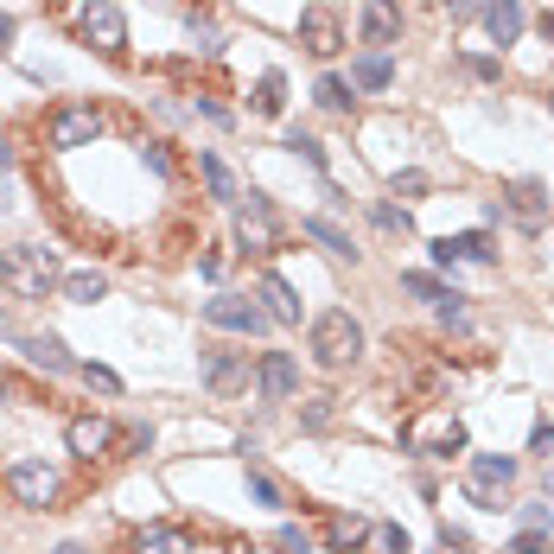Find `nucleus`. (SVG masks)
<instances>
[{"mask_svg": "<svg viewBox=\"0 0 554 554\" xmlns=\"http://www.w3.org/2000/svg\"><path fill=\"white\" fill-rule=\"evenodd\" d=\"M516 484V459L510 453H478L465 465V491H472L478 510H504V491Z\"/></svg>", "mask_w": 554, "mask_h": 554, "instance_id": "obj_4", "label": "nucleus"}, {"mask_svg": "<svg viewBox=\"0 0 554 554\" xmlns=\"http://www.w3.org/2000/svg\"><path fill=\"white\" fill-rule=\"evenodd\" d=\"M287 147H293V153H300V160H306V166H313V172H325V147L313 141V134H300V128H293V134H287Z\"/></svg>", "mask_w": 554, "mask_h": 554, "instance_id": "obj_30", "label": "nucleus"}, {"mask_svg": "<svg viewBox=\"0 0 554 554\" xmlns=\"http://www.w3.org/2000/svg\"><path fill=\"white\" fill-rule=\"evenodd\" d=\"M389 83H395L389 51H363V58L351 64V90H389Z\"/></svg>", "mask_w": 554, "mask_h": 554, "instance_id": "obj_19", "label": "nucleus"}, {"mask_svg": "<svg viewBox=\"0 0 554 554\" xmlns=\"http://www.w3.org/2000/svg\"><path fill=\"white\" fill-rule=\"evenodd\" d=\"M440 268H459V262H497V242L491 230H465V236H434L427 242Z\"/></svg>", "mask_w": 554, "mask_h": 554, "instance_id": "obj_11", "label": "nucleus"}, {"mask_svg": "<svg viewBox=\"0 0 554 554\" xmlns=\"http://www.w3.org/2000/svg\"><path fill=\"white\" fill-rule=\"evenodd\" d=\"M26 357L32 363H39V370H51V376H71V370H83V363L71 357V351H64V338H26Z\"/></svg>", "mask_w": 554, "mask_h": 554, "instance_id": "obj_18", "label": "nucleus"}, {"mask_svg": "<svg viewBox=\"0 0 554 554\" xmlns=\"http://www.w3.org/2000/svg\"><path fill=\"white\" fill-rule=\"evenodd\" d=\"M465 71H472L478 83H497V71H504V64H497V58H478V51H472V58H465Z\"/></svg>", "mask_w": 554, "mask_h": 554, "instance_id": "obj_38", "label": "nucleus"}, {"mask_svg": "<svg viewBox=\"0 0 554 554\" xmlns=\"http://www.w3.org/2000/svg\"><path fill=\"white\" fill-rule=\"evenodd\" d=\"M306 427H313V434H325V427H332V395H319V402H306V414H300Z\"/></svg>", "mask_w": 554, "mask_h": 554, "instance_id": "obj_33", "label": "nucleus"}, {"mask_svg": "<svg viewBox=\"0 0 554 554\" xmlns=\"http://www.w3.org/2000/svg\"><path fill=\"white\" fill-rule=\"evenodd\" d=\"M363 535H370V523H363V516H332V523H325V548H332V554H351Z\"/></svg>", "mask_w": 554, "mask_h": 554, "instance_id": "obj_22", "label": "nucleus"}, {"mask_svg": "<svg viewBox=\"0 0 554 554\" xmlns=\"http://www.w3.org/2000/svg\"><path fill=\"white\" fill-rule=\"evenodd\" d=\"M484 32H491L497 45H516L523 39V0H491V7H484Z\"/></svg>", "mask_w": 554, "mask_h": 554, "instance_id": "obj_16", "label": "nucleus"}, {"mask_svg": "<svg viewBox=\"0 0 554 554\" xmlns=\"http://www.w3.org/2000/svg\"><path fill=\"white\" fill-rule=\"evenodd\" d=\"M319 109L351 115V83H344V77H319Z\"/></svg>", "mask_w": 554, "mask_h": 554, "instance_id": "obj_28", "label": "nucleus"}, {"mask_svg": "<svg viewBox=\"0 0 554 554\" xmlns=\"http://www.w3.org/2000/svg\"><path fill=\"white\" fill-rule=\"evenodd\" d=\"M249 497H255L262 510H281V504H287V491H281V484H274V478H268L255 459H249Z\"/></svg>", "mask_w": 554, "mask_h": 554, "instance_id": "obj_26", "label": "nucleus"}, {"mask_svg": "<svg viewBox=\"0 0 554 554\" xmlns=\"http://www.w3.org/2000/svg\"><path fill=\"white\" fill-rule=\"evenodd\" d=\"M300 45L313 51V58H332V51L344 45V20L332 7H306L300 13Z\"/></svg>", "mask_w": 554, "mask_h": 554, "instance_id": "obj_12", "label": "nucleus"}, {"mask_svg": "<svg viewBox=\"0 0 554 554\" xmlns=\"http://www.w3.org/2000/svg\"><path fill=\"white\" fill-rule=\"evenodd\" d=\"M204 325H217V332H268V306H255L249 293H217V300H204Z\"/></svg>", "mask_w": 554, "mask_h": 554, "instance_id": "obj_6", "label": "nucleus"}, {"mask_svg": "<svg viewBox=\"0 0 554 554\" xmlns=\"http://www.w3.org/2000/svg\"><path fill=\"white\" fill-rule=\"evenodd\" d=\"M427 192V172H395V198H421Z\"/></svg>", "mask_w": 554, "mask_h": 554, "instance_id": "obj_36", "label": "nucleus"}, {"mask_svg": "<svg viewBox=\"0 0 554 554\" xmlns=\"http://www.w3.org/2000/svg\"><path fill=\"white\" fill-rule=\"evenodd\" d=\"M370 217H376V230H402L408 236V211H395V204H376Z\"/></svg>", "mask_w": 554, "mask_h": 554, "instance_id": "obj_35", "label": "nucleus"}, {"mask_svg": "<svg viewBox=\"0 0 554 554\" xmlns=\"http://www.w3.org/2000/svg\"><path fill=\"white\" fill-rule=\"evenodd\" d=\"M434 7H453L459 20H465V13H472V0H434Z\"/></svg>", "mask_w": 554, "mask_h": 554, "instance_id": "obj_42", "label": "nucleus"}, {"mask_svg": "<svg viewBox=\"0 0 554 554\" xmlns=\"http://www.w3.org/2000/svg\"><path fill=\"white\" fill-rule=\"evenodd\" d=\"M134 554H185V535L172 523H153V529L134 535Z\"/></svg>", "mask_w": 554, "mask_h": 554, "instance_id": "obj_23", "label": "nucleus"}, {"mask_svg": "<svg viewBox=\"0 0 554 554\" xmlns=\"http://www.w3.org/2000/svg\"><path fill=\"white\" fill-rule=\"evenodd\" d=\"M529 446H535V453H554V427L542 421V427H535V434H529Z\"/></svg>", "mask_w": 554, "mask_h": 554, "instance_id": "obj_41", "label": "nucleus"}, {"mask_svg": "<svg viewBox=\"0 0 554 554\" xmlns=\"http://www.w3.org/2000/svg\"><path fill=\"white\" fill-rule=\"evenodd\" d=\"M548 109H554V96H548Z\"/></svg>", "mask_w": 554, "mask_h": 554, "instance_id": "obj_47", "label": "nucleus"}, {"mask_svg": "<svg viewBox=\"0 0 554 554\" xmlns=\"http://www.w3.org/2000/svg\"><path fill=\"white\" fill-rule=\"evenodd\" d=\"M313 357L325 363V370H344V363L363 357V325L344 313V306H332V313L313 319Z\"/></svg>", "mask_w": 554, "mask_h": 554, "instance_id": "obj_2", "label": "nucleus"}, {"mask_svg": "<svg viewBox=\"0 0 554 554\" xmlns=\"http://www.w3.org/2000/svg\"><path fill=\"white\" fill-rule=\"evenodd\" d=\"M77 32H83L90 51H102V58H121V51H128V20H121L115 0H83L77 7Z\"/></svg>", "mask_w": 554, "mask_h": 554, "instance_id": "obj_3", "label": "nucleus"}, {"mask_svg": "<svg viewBox=\"0 0 554 554\" xmlns=\"http://www.w3.org/2000/svg\"><path fill=\"white\" fill-rule=\"evenodd\" d=\"M198 172H204V185H211V198L217 204H236L242 198V185H236V172L217 160V153H198Z\"/></svg>", "mask_w": 554, "mask_h": 554, "instance_id": "obj_21", "label": "nucleus"}, {"mask_svg": "<svg viewBox=\"0 0 554 554\" xmlns=\"http://www.w3.org/2000/svg\"><path fill=\"white\" fill-rule=\"evenodd\" d=\"M402 293H414V300H434V306H440V300H453V293H446L434 274H402Z\"/></svg>", "mask_w": 554, "mask_h": 554, "instance_id": "obj_29", "label": "nucleus"}, {"mask_svg": "<svg viewBox=\"0 0 554 554\" xmlns=\"http://www.w3.org/2000/svg\"><path fill=\"white\" fill-rule=\"evenodd\" d=\"M542 39H554V7H548V13H542Z\"/></svg>", "mask_w": 554, "mask_h": 554, "instance_id": "obj_44", "label": "nucleus"}, {"mask_svg": "<svg viewBox=\"0 0 554 554\" xmlns=\"http://www.w3.org/2000/svg\"><path fill=\"white\" fill-rule=\"evenodd\" d=\"M268 300V319H281V325H300V300H293V287L281 281V274H262V287H255Z\"/></svg>", "mask_w": 554, "mask_h": 554, "instance_id": "obj_20", "label": "nucleus"}, {"mask_svg": "<svg viewBox=\"0 0 554 554\" xmlns=\"http://www.w3.org/2000/svg\"><path fill=\"white\" fill-rule=\"evenodd\" d=\"M102 293H109V281H102L96 268H77V274H64V300H77V306H96Z\"/></svg>", "mask_w": 554, "mask_h": 554, "instance_id": "obj_24", "label": "nucleus"}, {"mask_svg": "<svg viewBox=\"0 0 554 554\" xmlns=\"http://www.w3.org/2000/svg\"><path fill=\"white\" fill-rule=\"evenodd\" d=\"M236 242H242V249H255V255H274V249H281V223H274V211H268L262 192H249V204H242Z\"/></svg>", "mask_w": 554, "mask_h": 554, "instance_id": "obj_8", "label": "nucleus"}, {"mask_svg": "<svg viewBox=\"0 0 554 554\" xmlns=\"http://www.w3.org/2000/svg\"><path fill=\"white\" fill-rule=\"evenodd\" d=\"M64 440H71L77 459H102L115 446V421H102V414H77V421L64 427Z\"/></svg>", "mask_w": 554, "mask_h": 554, "instance_id": "obj_15", "label": "nucleus"}, {"mask_svg": "<svg viewBox=\"0 0 554 554\" xmlns=\"http://www.w3.org/2000/svg\"><path fill=\"white\" fill-rule=\"evenodd\" d=\"M7 160H13V153H7V134H0V166H7Z\"/></svg>", "mask_w": 554, "mask_h": 554, "instance_id": "obj_46", "label": "nucleus"}, {"mask_svg": "<svg viewBox=\"0 0 554 554\" xmlns=\"http://www.w3.org/2000/svg\"><path fill=\"white\" fill-rule=\"evenodd\" d=\"M300 236H313L325 255H338V262H357V249H351V236L338 230L332 217H300Z\"/></svg>", "mask_w": 554, "mask_h": 554, "instance_id": "obj_17", "label": "nucleus"}, {"mask_svg": "<svg viewBox=\"0 0 554 554\" xmlns=\"http://www.w3.org/2000/svg\"><path fill=\"white\" fill-rule=\"evenodd\" d=\"M440 325H453V332L465 325V306H459V293H453V300H440Z\"/></svg>", "mask_w": 554, "mask_h": 554, "instance_id": "obj_40", "label": "nucleus"}, {"mask_svg": "<svg viewBox=\"0 0 554 554\" xmlns=\"http://www.w3.org/2000/svg\"><path fill=\"white\" fill-rule=\"evenodd\" d=\"M96 134H102V115L83 109V102H64V109H51V121H45L51 147H90Z\"/></svg>", "mask_w": 554, "mask_h": 554, "instance_id": "obj_7", "label": "nucleus"}, {"mask_svg": "<svg viewBox=\"0 0 554 554\" xmlns=\"http://www.w3.org/2000/svg\"><path fill=\"white\" fill-rule=\"evenodd\" d=\"M408 446H414V453H440V459H453V453H465V427L453 421V414H427V421L408 427Z\"/></svg>", "mask_w": 554, "mask_h": 554, "instance_id": "obj_9", "label": "nucleus"}, {"mask_svg": "<svg viewBox=\"0 0 554 554\" xmlns=\"http://www.w3.org/2000/svg\"><path fill=\"white\" fill-rule=\"evenodd\" d=\"M13 45V20H7V13H0V51H7Z\"/></svg>", "mask_w": 554, "mask_h": 554, "instance_id": "obj_43", "label": "nucleus"}, {"mask_svg": "<svg viewBox=\"0 0 554 554\" xmlns=\"http://www.w3.org/2000/svg\"><path fill=\"white\" fill-rule=\"evenodd\" d=\"M510 554H554V548H548V535L523 529V535H516V542H510Z\"/></svg>", "mask_w": 554, "mask_h": 554, "instance_id": "obj_37", "label": "nucleus"}, {"mask_svg": "<svg viewBox=\"0 0 554 554\" xmlns=\"http://www.w3.org/2000/svg\"><path fill=\"white\" fill-rule=\"evenodd\" d=\"M255 383H262L268 402H293V389H300V363H293L287 351H268L262 363H255Z\"/></svg>", "mask_w": 554, "mask_h": 554, "instance_id": "obj_14", "label": "nucleus"}, {"mask_svg": "<svg viewBox=\"0 0 554 554\" xmlns=\"http://www.w3.org/2000/svg\"><path fill=\"white\" fill-rule=\"evenodd\" d=\"M504 211L523 223V230H542L548 211H554V198H548L542 179H510V185H504Z\"/></svg>", "mask_w": 554, "mask_h": 554, "instance_id": "obj_10", "label": "nucleus"}, {"mask_svg": "<svg viewBox=\"0 0 554 554\" xmlns=\"http://www.w3.org/2000/svg\"><path fill=\"white\" fill-rule=\"evenodd\" d=\"M376 548H383V554H414V542H408L402 523H383V529H376Z\"/></svg>", "mask_w": 554, "mask_h": 554, "instance_id": "obj_32", "label": "nucleus"}, {"mask_svg": "<svg viewBox=\"0 0 554 554\" xmlns=\"http://www.w3.org/2000/svg\"><path fill=\"white\" fill-rule=\"evenodd\" d=\"M281 109H287V77L268 71L262 83H255V115H281Z\"/></svg>", "mask_w": 554, "mask_h": 554, "instance_id": "obj_25", "label": "nucleus"}, {"mask_svg": "<svg viewBox=\"0 0 554 554\" xmlns=\"http://www.w3.org/2000/svg\"><path fill=\"white\" fill-rule=\"evenodd\" d=\"M242 376H249V363H242V357H211V389L217 395L242 389Z\"/></svg>", "mask_w": 554, "mask_h": 554, "instance_id": "obj_27", "label": "nucleus"}, {"mask_svg": "<svg viewBox=\"0 0 554 554\" xmlns=\"http://www.w3.org/2000/svg\"><path fill=\"white\" fill-rule=\"evenodd\" d=\"M0 287H13L20 300H45V293H58L64 287L58 255H51L45 242H13V249L0 255Z\"/></svg>", "mask_w": 554, "mask_h": 554, "instance_id": "obj_1", "label": "nucleus"}, {"mask_svg": "<svg viewBox=\"0 0 554 554\" xmlns=\"http://www.w3.org/2000/svg\"><path fill=\"white\" fill-rule=\"evenodd\" d=\"M274 548H281V554H306V548H313V535H306V529H281V542H274Z\"/></svg>", "mask_w": 554, "mask_h": 554, "instance_id": "obj_39", "label": "nucleus"}, {"mask_svg": "<svg viewBox=\"0 0 554 554\" xmlns=\"http://www.w3.org/2000/svg\"><path fill=\"white\" fill-rule=\"evenodd\" d=\"M51 554H90V548H77V542H58V548H51Z\"/></svg>", "mask_w": 554, "mask_h": 554, "instance_id": "obj_45", "label": "nucleus"}, {"mask_svg": "<svg viewBox=\"0 0 554 554\" xmlns=\"http://www.w3.org/2000/svg\"><path fill=\"white\" fill-rule=\"evenodd\" d=\"M523 529L548 535V529H554V510H548V504H523Z\"/></svg>", "mask_w": 554, "mask_h": 554, "instance_id": "obj_34", "label": "nucleus"}, {"mask_svg": "<svg viewBox=\"0 0 554 554\" xmlns=\"http://www.w3.org/2000/svg\"><path fill=\"white\" fill-rule=\"evenodd\" d=\"M7 491H13V504H26V510H51L64 497V478L51 472L45 459H20L7 472Z\"/></svg>", "mask_w": 554, "mask_h": 554, "instance_id": "obj_5", "label": "nucleus"}, {"mask_svg": "<svg viewBox=\"0 0 554 554\" xmlns=\"http://www.w3.org/2000/svg\"><path fill=\"white\" fill-rule=\"evenodd\" d=\"M357 32H363V45H395L402 39V7L395 0H363V13H357Z\"/></svg>", "mask_w": 554, "mask_h": 554, "instance_id": "obj_13", "label": "nucleus"}, {"mask_svg": "<svg viewBox=\"0 0 554 554\" xmlns=\"http://www.w3.org/2000/svg\"><path fill=\"white\" fill-rule=\"evenodd\" d=\"M77 376H83V383H90L96 395H121V376H115V370H102V363H83Z\"/></svg>", "mask_w": 554, "mask_h": 554, "instance_id": "obj_31", "label": "nucleus"}]
</instances>
